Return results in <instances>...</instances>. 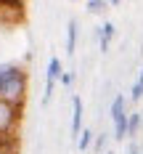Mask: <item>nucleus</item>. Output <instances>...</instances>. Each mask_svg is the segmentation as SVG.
Wrapping results in <instances>:
<instances>
[{"label": "nucleus", "mask_w": 143, "mask_h": 154, "mask_svg": "<svg viewBox=\"0 0 143 154\" xmlns=\"http://www.w3.org/2000/svg\"><path fill=\"white\" fill-rule=\"evenodd\" d=\"M109 5H111V8H119V5H122V0H109Z\"/></svg>", "instance_id": "obj_16"}, {"label": "nucleus", "mask_w": 143, "mask_h": 154, "mask_svg": "<svg viewBox=\"0 0 143 154\" xmlns=\"http://www.w3.org/2000/svg\"><path fill=\"white\" fill-rule=\"evenodd\" d=\"M74 72H66V69H64L61 72V77H58V85H61V88H72V85H74Z\"/></svg>", "instance_id": "obj_12"}, {"label": "nucleus", "mask_w": 143, "mask_h": 154, "mask_svg": "<svg viewBox=\"0 0 143 154\" xmlns=\"http://www.w3.org/2000/svg\"><path fill=\"white\" fill-rule=\"evenodd\" d=\"M95 37H98V51H101V53H109L111 43H114V37H117L114 21H103V24L95 29Z\"/></svg>", "instance_id": "obj_4"}, {"label": "nucleus", "mask_w": 143, "mask_h": 154, "mask_svg": "<svg viewBox=\"0 0 143 154\" xmlns=\"http://www.w3.org/2000/svg\"><path fill=\"white\" fill-rule=\"evenodd\" d=\"M109 117H111V138L114 141H125L127 138V98L119 93L111 98V106H109Z\"/></svg>", "instance_id": "obj_2"}, {"label": "nucleus", "mask_w": 143, "mask_h": 154, "mask_svg": "<svg viewBox=\"0 0 143 154\" xmlns=\"http://www.w3.org/2000/svg\"><path fill=\"white\" fill-rule=\"evenodd\" d=\"M77 40H79V24L77 19H69L66 21V56H74V51H77Z\"/></svg>", "instance_id": "obj_6"}, {"label": "nucleus", "mask_w": 143, "mask_h": 154, "mask_svg": "<svg viewBox=\"0 0 143 154\" xmlns=\"http://www.w3.org/2000/svg\"><path fill=\"white\" fill-rule=\"evenodd\" d=\"M106 154H114V152H106Z\"/></svg>", "instance_id": "obj_20"}, {"label": "nucleus", "mask_w": 143, "mask_h": 154, "mask_svg": "<svg viewBox=\"0 0 143 154\" xmlns=\"http://www.w3.org/2000/svg\"><path fill=\"white\" fill-rule=\"evenodd\" d=\"M0 154H19V143H3Z\"/></svg>", "instance_id": "obj_14"}, {"label": "nucleus", "mask_w": 143, "mask_h": 154, "mask_svg": "<svg viewBox=\"0 0 143 154\" xmlns=\"http://www.w3.org/2000/svg\"><path fill=\"white\" fill-rule=\"evenodd\" d=\"M106 8H109V0H88V14L93 16H101Z\"/></svg>", "instance_id": "obj_10"}, {"label": "nucleus", "mask_w": 143, "mask_h": 154, "mask_svg": "<svg viewBox=\"0 0 143 154\" xmlns=\"http://www.w3.org/2000/svg\"><path fill=\"white\" fill-rule=\"evenodd\" d=\"M19 125H21V109L0 98V138H19Z\"/></svg>", "instance_id": "obj_3"}, {"label": "nucleus", "mask_w": 143, "mask_h": 154, "mask_svg": "<svg viewBox=\"0 0 143 154\" xmlns=\"http://www.w3.org/2000/svg\"><path fill=\"white\" fill-rule=\"evenodd\" d=\"M27 93H29V75H27L24 64L3 61L0 64V98L19 109H24Z\"/></svg>", "instance_id": "obj_1"}, {"label": "nucleus", "mask_w": 143, "mask_h": 154, "mask_svg": "<svg viewBox=\"0 0 143 154\" xmlns=\"http://www.w3.org/2000/svg\"><path fill=\"white\" fill-rule=\"evenodd\" d=\"M135 82H138V85H143V69L138 72V80H135Z\"/></svg>", "instance_id": "obj_17"}, {"label": "nucleus", "mask_w": 143, "mask_h": 154, "mask_svg": "<svg viewBox=\"0 0 143 154\" xmlns=\"http://www.w3.org/2000/svg\"><path fill=\"white\" fill-rule=\"evenodd\" d=\"M127 101H143V85L133 82V88H130V98H127Z\"/></svg>", "instance_id": "obj_13"}, {"label": "nucleus", "mask_w": 143, "mask_h": 154, "mask_svg": "<svg viewBox=\"0 0 143 154\" xmlns=\"http://www.w3.org/2000/svg\"><path fill=\"white\" fill-rule=\"evenodd\" d=\"M69 3H79V0H69Z\"/></svg>", "instance_id": "obj_19"}, {"label": "nucleus", "mask_w": 143, "mask_h": 154, "mask_svg": "<svg viewBox=\"0 0 143 154\" xmlns=\"http://www.w3.org/2000/svg\"><path fill=\"white\" fill-rule=\"evenodd\" d=\"M141 154H143V152H141Z\"/></svg>", "instance_id": "obj_22"}, {"label": "nucleus", "mask_w": 143, "mask_h": 154, "mask_svg": "<svg viewBox=\"0 0 143 154\" xmlns=\"http://www.w3.org/2000/svg\"><path fill=\"white\" fill-rule=\"evenodd\" d=\"M3 21H5V19H3V14H0V24H3Z\"/></svg>", "instance_id": "obj_18"}, {"label": "nucleus", "mask_w": 143, "mask_h": 154, "mask_svg": "<svg viewBox=\"0 0 143 154\" xmlns=\"http://www.w3.org/2000/svg\"><path fill=\"white\" fill-rule=\"evenodd\" d=\"M143 152V146L138 143L135 138H130V146H127V154H141Z\"/></svg>", "instance_id": "obj_15"}, {"label": "nucleus", "mask_w": 143, "mask_h": 154, "mask_svg": "<svg viewBox=\"0 0 143 154\" xmlns=\"http://www.w3.org/2000/svg\"><path fill=\"white\" fill-rule=\"evenodd\" d=\"M141 117H143V112H141Z\"/></svg>", "instance_id": "obj_21"}, {"label": "nucleus", "mask_w": 143, "mask_h": 154, "mask_svg": "<svg viewBox=\"0 0 143 154\" xmlns=\"http://www.w3.org/2000/svg\"><path fill=\"white\" fill-rule=\"evenodd\" d=\"M109 133H98V136H93V146L98 149V152H106V146H109Z\"/></svg>", "instance_id": "obj_11"}, {"label": "nucleus", "mask_w": 143, "mask_h": 154, "mask_svg": "<svg viewBox=\"0 0 143 154\" xmlns=\"http://www.w3.org/2000/svg\"><path fill=\"white\" fill-rule=\"evenodd\" d=\"M61 72H64L61 59H58V56H50V59H48V69H45V80L58 85V77H61Z\"/></svg>", "instance_id": "obj_7"}, {"label": "nucleus", "mask_w": 143, "mask_h": 154, "mask_svg": "<svg viewBox=\"0 0 143 154\" xmlns=\"http://www.w3.org/2000/svg\"><path fill=\"white\" fill-rule=\"evenodd\" d=\"M82 114H85V104H82V98H79V96H72V125H69L72 138H77V133L82 130Z\"/></svg>", "instance_id": "obj_5"}, {"label": "nucleus", "mask_w": 143, "mask_h": 154, "mask_svg": "<svg viewBox=\"0 0 143 154\" xmlns=\"http://www.w3.org/2000/svg\"><path fill=\"white\" fill-rule=\"evenodd\" d=\"M74 143H77L79 152H88V149L93 146V130H90V128H82L77 133V138H74Z\"/></svg>", "instance_id": "obj_9"}, {"label": "nucleus", "mask_w": 143, "mask_h": 154, "mask_svg": "<svg viewBox=\"0 0 143 154\" xmlns=\"http://www.w3.org/2000/svg\"><path fill=\"white\" fill-rule=\"evenodd\" d=\"M141 130H143L141 112H127V138H138Z\"/></svg>", "instance_id": "obj_8"}]
</instances>
